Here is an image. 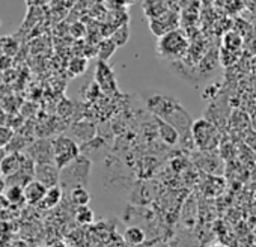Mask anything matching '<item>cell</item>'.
<instances>
[{"mask_svg": "<svg viewBox=\"0 0 256 247\" xmlns=\"http://www.w3.org/2000/svg\"><path fill=\"white\" fill-rule=\"evenodd\" d=\"M242 46H244V40L238 32L228 30L223 35V41H222L223 48H228V50H232V52H242Z\"/></svg>", "mask_w": 256, "mask_h": 247, "instance_id": "12", "label": "cell"}, {"mask_svg": "<svg viewBox=\"0 0 256 247\" xmlns=\"http://www.w3.org/2000/svg\"><path fill=\"white\" fill-rule=\"evenodd\" d=\"M5 186H6L5 180H2V178H0V194H2V192L5 190Z\"/></svg>", "mask_w": 256, "mask_h": 247, "instance_id": "26", "label": "cell"}, {"mask_svg": "<svg viewBox=\"0 0 256 247\" xmlns=\"http://www.w3.org/2000/svg\"><path fill=\"white\" fill-rule=\"evenodd\" d=\"M18 52V42L12 36H5L2 42V54L12 58Z\"/></svg>", "mask_w": 256, "mask_h": 247, "instance_id": "22", "label": "cell"}, {"mask_svg": "<svg viewBox=\"0 0 256 247\" xmlns=\"http://www.w3.org/2000/svg\"><path fill=\"white\" fill-rule=\"evenodd\" d=\"M169 11L168 0H144V12L150 20L158 18Z\"/></svg>", "mask_w": 256, "mask_h": 247, "instance_id": "11", "label": "cell"}, {"mask_svg": "<svg viewBox=\"0 0 256 247\" xmlns=\"http://www.w3.org/2000/svg\"><path fill=\"white\" fill-rule=\"evenodd\" d=\"M158 133H160V138L166 142V144H169V145H175L178 140H180V134H178V132L172 127V126H169L168 122H164V120H162V119H158Z\"/></svg>", "mask_w": 256, "mask_h": 247, "instance_id": "13", "label": "cell"}, {"mask_svg": "<svg viewBox=\"0 0 256 247\" xmlns=\"http://www.w3.org/2000/svg\"><path fill=\"white\" fill-rule=\"evenodd\" d=\"M29 150H30L29 151V158L35 164L53 163V148H52V142L40 140V142L34 144Z\"/></svg>", "mask_w": 256, "mask_h": 247, "instance_id": "8", "label": "cell"}, {"mask_svg": "<svg viewBox=\"0 0 256 247\" xmlns=\"http://www.w3.org/2000/svg\"><path fill=\"white\" fill-rule=\"evenodd\" d=\"M254 20H256V17H254Z\"/></svg>", "mask_w": 256, "mask_h": 247, "instance_id": "29", "label": "cell"}, {"mask_svg": "<svg viewBox=\"0 0 256 247\" xmlns=\"http://www.w3.org/2000/svg\"><path fill=\"white\" fill-rule=\"evenodd\" d=\"M76 220L80 223V224H89L94 222L95 216H94V211L86 205V206H77L76 208V214H74Z\"/></svg>", "mask_w": 256, "mask_h": 247, "instance_id": "21", "label": "cell"}, {"mask_svg": "<svg viewBox=\"0 0 256 247\" xmlns=\"http://www.w3.org/2000/svg\"><path fill=\"white\" fill-rule=\"evenodd\" d=\"M71 71L74 72V76H77V74H82V72H84V70L88 68V62L84 60V59H82V58H77V59H74L72 62H71Z\"/></svg>", "mask_w": 256, "mask_h": 247, "instance_id": "24", "label": "cell"}, {"mask_svg": "<svg viewBox=\"0 0 256 247\" xmlns=\"http://www.w3.org/2000/svg\"><path fill=\"white\" fill-rule=\"evenodd\" d=\"M188 50V40L180 29L163 35L157 42V53L163 59L176 60L184 58Z\"/></svg>", "mask_w": 256, "mask_h": 247, "instance_id": "2", "label": "cell"}, {"mask_svg": "<svg viewBox=\"0 0 256 247\" xmlns=\"http://www.w3.org/2000/svg\"><path fill=\"white\" fill-rule=\"evenodd\" d=\"M206 247H229V246H224V244H211V246H206Z\"/></svg>", "mask_w": 256, "mask_h": 247, "instance_id": "27", "label": "cell"}, {"mask_svg": "<svg viewBox=\"0 0 256 247\" xmlns=\"http://www.w3.org/2000/svg\"><path fill=\"white\" fill-rule=\"evenodd\" d=\"M14 138V132L10 127L0 126V148H6Z\"/></svg>", "mask_w": 256, "mask_h": 247, "instance_id": "23", "label": "cell"}, {"mask_svg": "<svg viewBox=\"0 0 256 247\" xmlns=\"http://www.w3.org/2000/svg\"><path fill=\"white\" fill-rule=\"evenodd\" d=\"M145 102H146V107L156 116H158V119L172 126L178 132L180 136H187V134L190 136L193 120L176 98L168 94L154 92L152 95L146 98Z\"/></svg>", "mask_w": 256, "mask_h": 247, "instance_id": "1", "label": "cell"}, {"mask_svg": "<svg viewBox=\"0 0 256 247\" xmlns=\"http://www.w3.org/2000/svg\"><path fill=\"white\" fill-rule=\"evenodd\" d=\"M60 199H62V190L59 188V186L50 187V188H47V193H46L41 205L44 208H54L60 202Z\"/></svg>", "mask_w": 256, "mask_h": 247, "instance_id": "16", "label": "cell"}, {"mask_svg": "<svg viewBox=\"0 0 256 247\" xmlns=\"http://www.w3.org/2000/svg\"><path fill=\"white\" fill-rule=\"evenodd\" d=\"M52 148H53V163L58 169H65L78 157L77 144L66 136H60L54 139L52 142Z\"/></svg>", "mask_w": 256, "mask_h": 247, "instance_id": "4", "label": "cell"}, {"mask_svg": "<svg viewBox=\"0 0 256 247\" xmlns=\"http://www.w3.org/2000/svg\"><path fill=\"white\" fill-rule=\"evenodd\" d=\"M60 169H58L53 163H47V164H36L35 166V174H34V180L40 181L42 186H46L47 188L50 187H56L60 181V175H59Z\"/></svg>", "mask_w": 256, "mask_h": 247, "instance_id": "7", "label": "cell"}, {"mask_svg": "<svg viewBox=\"0 0 256 247\" xmlns=\"http://www.w3.org/2000/svg\"><path fill=\"white\" fill-rule=\"evenodd\" d=\"M5 199L8 204L11 205H18L24 202V196H23V188L18 186H11L6 188L5 192Z\"/></svg>", "mask_w": 256, "mask_h": 247, "instance_id": "20", "label": "cell"}, {"mask_svg": "<svg viewBox=\"0 0 256 247\" xmlns=\"http://www.w3.org/2000/svg\"><path fill=\"white\" fill-rule=\"evenodd\" d=\"M116 46L113 44V41L110 40V38H106V40H102L100 44H98V58H100V60L101 62H106L107 59H110L112 56H113V53L116 52Z\"/></svg>", "mask_w": 256, "mask_h": 247, "instance_id": "18", "label": "cell"}, {"mask_svg": "<svg viewBox=\"0 0 256 247\" xmlns=\"http://www.w3.org/2000/svg\"><path fill=\"white\" fill-rule=\"evenodd\" d=\"M2 42H4V38H0V54H2Z\"/></svg>", "mask_w": 256, "mask_h": 247, "instance_id": "28", "label": "cell"}, {"mask_svg": "<svg viewBox=\"0 0 256 247\" xmlns=\"http://www.w3.org/2000/svg\"><path fill=\"white\" fill-rule=\"evenodd\" d=\"M240 56H241V52H232V50H228L223 47L218 52V60H220L222 66H224V68L234 66L238 62Z\"/></svg>", "mask_w": 256, "mask_h": 247, "instance_id": "17", "label": "cell"}, {"mask_svg": "<svg viewBox=\"0 0 256 247\" xmlns=\"http://www.w3.org/2000/svg\"><path fill=\"white\" fill-rule=\"evenodd\" d=\"M11 65H12V58L5 56V54H0V71L4 72V71L10 70Z\"/></svg>", "mask_w": 256, "mask_h": 247, "instance_id": "25", "label": "cell"}, {"mask_svg": "<svg viewBox=\"0 0 256 247\" xmlns=\"http://www.w3.org/2000/svg\"><path fill=\"white\" fill-rule=\"evenodd\" d=\"M190 136H192L193 144L199 150H202V151L212 150L217 145V139H218L216 126L211 120H208V119H198V120H194L192 124Z\"/></svg>", "mask_w": 256, "mask_h": 247, "instance_id": "3", "label": "cell"}, {"mask_svg": "<svg viewBox=\"0 0 256 247\" xmlns=\"http://www.w3.org/2000/svg\"><path fill=\"white\" fill-rule=\"evenodd\" d=\"M180 26V16L176 14V11H168L166 14L160 16L158 18H154V20H150V29L151 32L162 38L163 35L172 32V30H176Z\"/></svg>", "mask_w": 256, "mask_h": 247, "instance_id": "5", "label": "cell"}, {"mask_svg": "<svg viewBox=\"0 0 256 247\" xmlns=\"http://www.w3.org/2000/svg\"><path fill=\"white\" fill-rule=\"evenodd\" d=\"M110 40L113 41V44H114L116 47H122V46H125V44L128 42V40H130V29H128V26H126V24H124V26L118 28L116 30H113V34H112V38H110Z\"/></svg>", "mask_w": 256, "mask_h": 247, "instance_id": "19", "label": "cell"}, {"mask_svg": "<svg viewBox=\"0 0 256 247\" xmlns=\"http://www.w3.org/2000/svg\"><path fill=\"white\" fill-rule=\"evenodd\" d=\"M96 83L107 94H112V92L118 90L116 80H114L112 68L106 62H101V60H100V64L96 66Z\"/></svg>", "mask_w": 256, "mask_h": 247, "instance_id": "9", "label": "cell"}, {"mask_svg": "<svg viewBox=\"0 0 256 247\" xmlns=\"http://www.w3.org/2000/svg\"><path fill=\"white\" fill-rule=\"evenodd\" d=\"M71 200L76 206H86L90 200V194L84 186H76L71 190Z\"/></svg>", "mask_w": 256, "mask_h": 247, "instance_id": "15", "label": "cell"}, {"mask_svg": "<svg viewBox=\"0 0 256 247\" xmlns=\"http://www.w3.org/2000/svg\"><path fill=\"white\" fill-rule=\"evenodd\" d=\"M47 193V187L42 186L40 181L36 180H30L24 187H23V196H24V202L29 205H38L42 202L44 196Z\"/></svg>", "mask_w": 256, "mask_h": 247, "instance_id": "10", "label": "cell"}, {"mask_svg": "<svg viewBox=\"0 0 256 247\" xmlns=\"http://www.w3.org/2000/svg\"><path fill=\"white\" fill-rule=\"evenodd\" d=\"M28 157L20 154V152H11L5 156L0 160V174L5 175L6 178L14 176L17 174H24V166H26Z\"/></svg>", "mask_w": 256, "mask_h": 247, "instance_id": "6", "label": "cell"}, {"mask_svg": "<svg viewBox=\"0 0 256 247\" xmlns=\"http://www.w3.org/2000/svg\"><path fill=\"white\" fill-rule=\"evenodd\" d=\"M146 235L144 232V229H140L139 226H132V228H128L124 234V240L125 242L128 244H132V246H139L145 241Z\"/></svg>", "mask_w": 256, "mask_h": 247, "instance_id": "14", "label": "cell"}]
</instances>
